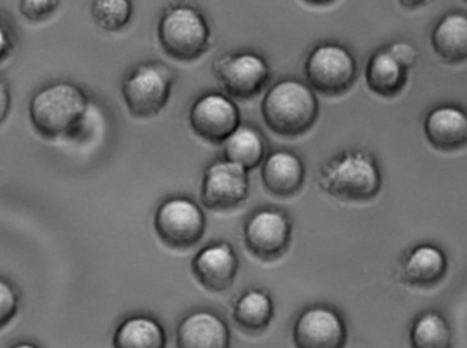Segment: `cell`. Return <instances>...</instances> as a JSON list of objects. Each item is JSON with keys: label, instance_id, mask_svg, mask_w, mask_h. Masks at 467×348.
<instances>
[{"label": "cell", "instance_id": "3", "mask_svg": "<svg viewBox=\"0 0 467 348\" xmlns=\"http://www.w3.org/2000/svg\"><path fill=\"white\" fill-rule=\"evenodd\" d=\"M88 111V97L70 82H57L33 96L30 122L40 136L59 138L73 133Z\"/></svg>", "mask_w": 467, "mask_h": 348}, {"label": "cell", "instance_id": "23", "mask_svg": "<svg viewBox=\"0 0 467 348\" xmlns=\"http://www.w3.org/2000/svg\"><path fill=\"white\" fill-rule=\"evenodd\" d=\"M451 342V330L438 312H427L414 322L411 343L416 348H446Z\"/></svg>", "mask_w": 467, "mask_h": 348}, {"label": "cell", "instance_id": "26", "mask_svg": "<svg viewBox=\"0 0 467 348\" xmlns=\"http://www.w3.org/2000/svg\"><path fill=\"white\" fill-rule=\"evenodd\" d=\"M59 0H21V11L25 18L40 22L49 18L57 11Z\"/></svg>", "mask_w": 467, "mask_h": 348}, {"label": "cell", "instance_id": "9", "mask_svg": "<svg viewBox=\"0 0 467 348\" xmlns=\"http://www.w3.org/2000/svg\"><path fill=\"white\" fill-rule=\"evenodd\" d=\"M213 73L232 97L247 100L265 87L269 79V66L260 55L242 52L216 60Z\"/></svg>", "mask_w": 467, "mask_h": 348}, {"label": "cell", "instance_id": "28", "mask_svg": "<svg viewBox=\"0 0 467 348\" xmlns=\"http://www.w3.org/2000/svg\"><path fill=\"white\" fill-rule=\"evenodd\" d=\"M11 107V96L8 92L7 85L0 79V125L5 122L8 117Z\"/></svg>", "mask_w": 467, "mask_h": 348}, {"label": "cell", "instance_id": "22", "mask_svg": "<svg viewBox=\"0 0 467 348\" xmlns=\"http://www.w3.org/2000/svg\"><path fill=\"white\" fill-rule=\"evenodd\" d=\"M274 301L263 290L244 292L234 306V319L247 333H263L274 317Z\"/></svg>", "mask_w": 467, "mask_h": 348}, {"label": "cell", "instance_id": "11", "mask_svg": "<svg viewBox=\"0 0 467 348\" xmlns=\"http://www.w3.org/2000/svg\"><path fill=\"white\" fill-rule=\"evenodd\" d=\"M189 120L197 136L211 144H223L241 125V114L232 98L222 93H207L194 101Z\"/></svg>", "mask_w": 467, "mask_h": 348}, {"label": "cell", "instance_id": "4", "mask_svg": "<svg viewBox=\"0 0 467 348\" xmlns=\"http://www.w3.org/2000/svg\"><path fill=\"white\" fill-rule=\"evenodd\" d=\"M159 41L172 59H199L210 44L211 30L204 16L189 5H178L164 14L158 29Z\"/></svg>", "mask_w": 467, "mask_h": 348}, {"label": "cell", "instance_id": "18", "mask_svg": "<svg viewBox=\"0 0 467 348\" xmlns=\"http://www.w3.org/2000/svg\"><path fill=\"white\" fill-rule=\"evenodd\" d=\"M432 46L444 62L460 63L467 59V15L447 14L432 33Z\"/></svg>", "mask_w": 467, "mask_h": 348}, {"label": "cell", "instance_id": "21", "mask_svg": "<svg viewBox=\"0 0 467 348\" xmlns=\"http://www.w3.org/2000/svg\"><path fill=\"white\" fill-rule=\"evenodd\" d=\"M166 343L164 328L152 317H129L115 331L114 347L117 348H164Z\"/></svg>", "mask_w": 467, "mask_h": 348}, {"label": "cell", "instance_id": "6", "mask_svg": "<svg viewBox=\"0 0 467 348\" xmlns=\"http://www.w3.org/2000/svg\"><path fill=\"white\" fill-rule=\"evenodd\" d=\"M305 73L313 89L326 96H339L356 82L357 63L346 46L321 44L307 56Z\"/></svg>", "mask_w": 467, "mask_h": 348}, {"label": "cell", "instance_id": "20", "mask_svg": "<svg viewBox=\"0 0 467 348\" xmlns=\"http://www.w3.org/2000/svg\"><path fill=\"white\" fill-rule=\"evenodd\" d=\"M367 84L372 92L392 97L405 87L406 68L389 49L376 52L368 62Z\"/></svg>", "mask_w": 467, "mask_h": 348}, {"label": "cell", "instance_id": "10", "mask_svg": "<svg viewBox=\"0 0 467 348\" xmlns=\"http://www.w3.org/2000/svg\"><path fill=\"white\" fill-rule=\"evenodd\" d=\"M244 237L247 249L258 259H279L290 246V218L276 208H263L247 219Z\"/></svg>", "mask_w": 467, "mask_h": 348}, {"label": "cell", "instance_id": "5", "mask_svg": "<svg viewBox=\"0 0 467 348\" xmlns=\"http://www.w3.org/2000/svg\"><path fill=\"white\" fill-rule=\"evenodd\" d=\"M172 74L161 63H142L123 81L122 95L131 115L152 118L161 114L171 95Z\"/></svg>", "mask_w": 467, "mask_h": 348}, {"label": "cell", "instance_id": "25", "mask_svg": "<svg viewBox=\"0 0 467 348\" xmlns=\"http://www.w3.org/2000/svg\"><path fill=\"white\" fill-rule=\"evenodd\" d=\"M19 297L10 281L0 278V330L10 324L18 312Z\"/></svg>", "mask_w": 467, "mask_h": 348}, {"label": "cell", "instance_id": "16", "mask_svg": "<svg viewBox=\"0 0 467 348\" xmlns=\"http://www.w3.org/2000/svg\"><path fill=\"white\" fill-rule=\"evenodd\" d=\"M424 130L436 149H461L467 145V112L455 106L438 107L425 119Z\"/></svg>", "mask_w": 467, "mask_h": 348}, {"label": "cell", "instance_id": "32", "mask_svg": "<svg viewBox=\"0 0 467 348\" xmlns=\"http://www.w3.org/2000/svg\"><path fill=\"white\" fill-rule=\"evenodd\" d=\"M465 2H467V0H465Z\"/></svg>", "mask_w": 467, "mask_h": 348}, {"label": "cell", "instance_id": "7", "mask_svg": "<svg viewBox=\"0 0 467 348\" xmlns=\"http://www.w3.org/2000/svg\"><path fill=\"white\" fill-rule=\"evenodd\" d=\"M205 215L199 204L188 197H170L155 213L156 234L166 245L188 249L204 237Z\"/></svg>", "mask_w": 467, "mask_h": 348}, {"label": "cell", "instance_id": "17", "mask_svg": "<svg viewBox=\"0 0 467 348\" xmlns=\"http://www.w3.org/2000/svg\"><path fill=\"white\" fill-rule=\"evenodd\" d=\"M449 262L446 254L433 245H420L411 251L403 265L405 279L419 287L438 284L446 275Z\"/></svg>", "mask_w": 467, "mask_h": 348}, {"label": "cell", "instance_id": "1", "mask_svg": "<svg viewBox=\"0 0 467 348\" xmlns=\"http://www.w3.org/2000/svg\"><path fill=\"white\" fill-rule=\"evenodd\" d=\"M383 178L378 161L364 150H345L320 169L318 185L339 201L364 202L375 199Z\"/></svg>", "mask_w": 467, "mask_h": 348}, {"label": "cell", "instance_id": "24", "mask_svg": "<svg viewBox=\"0 0 467 348\" xmlns=\"http://www.w3.org/2000/svg\"><path fill=\"white\" fill-rule=\"evenodd\" d=\"M133 13L130 0H95L92 15L96 24L107 32H118L129 24Z\"/></svg>", "mask_w": 467, "mask_h": 348}, {"label": "cell", "instance_id": "2", "mask_svg": "<svg viewBox=\"0 0 467 348\" xmlns=\"http://www.w3.org/2000/svg\"><path fill=\"white\" fill-rule=\"evenodd\" d=\"M315 92L298 79H282L266 92L261 114L266 126L283 137H299L315 126L318 118Z\"/></svg>", "mask_w": 467, "mask_h": 348}, {"label": "cell", "instance_id": "27", "mask_svg": "<svg viewBox=\"0 0 467 348\" xmlns=\"http://www.w3.org/2000/svg\"><path fill=\"white\" fill-rule=\"evenodd\" d=\"M389 51L394 55L395 59L400 63L405 68L411 67L416 63L417 51L414 46L408 43L392 44Z\"/></svg>", "mask_w": 467, "mask_h": 348}, {"label": "cell", "instance_id": "31", "mask_svg": "<svg viewBox=\"0 0 467 348\" xmlns=\"http://www.w3.org/2000/svg\"><path fill=\"white\" fill-rule=\"evenodd\" d=\"M305 2L309 3V5H327L334 3L335 0H305Z\"/></svg>", "mask_w": 467, "mask_h": 348}, {"label": "cell", "instance_id": "29", "mask_svg": "<svg viewBox=\"0 0 467 348\" xmlns=\"http://www.w3.org/2000/svg\"><path fill=\"white\" fill-rule=\"evenodd\" d=\"M8 49H10V43H8L7 33L5 32L2 25H0V57L5 56Z\"/></svg>", "mask_w": 467, "mask_h": 348}, {"label": "cell", "instance_id": "19", "mask_svg": "<svg viewBox=\"0 0 467 348\" xmlns=\"http://www.w3.org/2000/svg\"><path fill=\"white\" fill-rule=\"evenodd\" d=\"M266 144L263 134L249 125H239L223 142L224 159L244 169H257L265 159Z\"/></svg>", "mask_w": 467, "mask_h": 348}, {"label": "cell", "instance_id": "8", "mask_svg": "<svg viewBox=\"0 0 467 348\" xmlns=\"http://www.w3.org/2000/svg\"><path fill=\"white\" fill-rule=\"evenodd\" d=\"M249 194L247 169L233 161L218 160L205 169L202 201L208 210L226 212L246 201Z\"/></svg>", "mask_w": 467, "mask_h": 348}, {"label": "cell", "instance_id": "14", "mask_svg": "<svg viewBox=\"0 0 467 348\" xmlns=\"http://www.w3.org/2000/svg\"><path fill=\"white\" fill-rule=\"evenodd\" d=\"M232 335L222 317L210 311L188 314L177 328L181 348H229Z\"/></svg>", "mask_w": 467, "mask_h": 348}, {"label": "cell", "instance_id": "12", "mask_svg": "<svg viewBox=\"0 0 467 348\" xmlns=\"http://www.w3.org/2000/svg\"><path fill=\"white\" fill-rule=\"evenodd\" d=\"M293 336L299 348H340L345 346L348 331L335 309L312 306L299 314Z\"/></svg>", "mask_w": 467, "mask_h": 348}, {"label": "cell", "instance_id": "13", "mask_svg": "<svg viewBox=\"0 0 467 348\" xmlns=\"http://www.w3.org/2000/svg\"><path fill=\"white\" fill-rule=\"evenodd\" d=\"M194 276L208 292L230 289L238 273L239 260L229 242L213 243L197 253L192 262Z\"/></svg>", "mask_w": 467, "mask_h": 348}, {"label": "cell", "instance_id": "15", "mask_svg": "<svg viewBox=\"0 0 467 348\" xmlns=\"http://www.w3.org/2000/svg\"><path fill=\"white\" fill-rule=\"evenodd\" d=\"M261 179L272 196L290 199L304 185V161L291 150L272 152L264 159Z\"/></svg>", "mask_w": 467, "mask_h": 348}, {"label": "cell", "instance_id": "30", "mask_svg": "<svg viewBox=\"0 0 467 348\" xmlns=\"http://www.w3.org/2000/svg\"><path fill=\"white\" fill-rule=\"evenodd\" d=\"M427 0H400L403 5L406 7H419V5H424Z\"/></svg>", "mask_w": 467, "mask_h": 348}]
</instances>
